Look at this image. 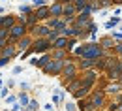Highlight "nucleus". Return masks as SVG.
<instances>
[{
	"mask_svg": "<svg viewBox=\"0 0 122 111\" xmlns=\"http://www.w3.org/2000/svg\"><path fill=\"white\" fill-rule=\"evenodd\" d=\"M49 49H53V43H51L47 38H38V40L32 43L30 51H34V53H45Z\"/></svg>",
	"mask_w": 122,
	"mask_h": 111,
	"instance_id": "20e7f679",
	"label": "nucleus"
},
{
	"mask_svg": "<svg viewBox=\"0 0 122 111\" xmlns=\"http://www.w3.org/2000/svg\"><path fill=\"white\" fill-rule=\"evenodd\" d=\"M0 85H2V83H0Z\"/></svg>",
	"mask_w": 122,
	"mask_h": 111,
	"instance_id": "c9c22d12",
	"label": "nucleus"
},
{
	"mask_svg": "<svg viewBox=\"0 0 122 111\" xmlns=\"http://www.w3.org/2000/svg\"><path fill=\"white\" fill-rule=\"evenodd\" d=\"M68 43H70V38L68 36H58L53 42V49H68Z\"/></svg>",
	"mask_w": 122,
	"mask_h": 111,
	"instance_id": "9b49d317",
	"label": "nucleus"
},
{
	"mask_svg": "<svg viewBox=\"0 0 122 111\" xmlns=\"http://www.w3.org/2000/svg\"><path fill=\"white\" fill-rule=\"evenodd\" d=\"M19 100H21V106H28V104H30V100H28V96H26V94H21V96H19Z\"/></svg>",
	"mask_w": 122,
	"mask_h": 111,
	"instance_id": "bb28decb",
	"label": "nucleus"
},
{
	"mask_svg": "<svg viewBox=\"0 0 122 111\" xmlns=\"http://www.w3.org/2000/svg\"><path fill=\"white\" fill-rule=\"evenodd\" d=\"M115 53H120L122 55V42H118V43L115 45Z\"/></svg>",
	"mask_w": 122,
	"mask_h": 111,
	"instance_id": "c85d7f7f",
	"label": "nucleus"
},
{
	"mask_svg": "<svg viewBox=\"0 0 122 111\" xmlns=\"http://www.w3.org/2000/svg\"><path fill=\"white\" fill-rule=\"evenodd\" d=\"M10 36V28H0V45L4 43V40Z\"/></svg>",
	"mask_w": 122,
	"mask_h": 111,
	"instance_id": "4be33fe9",
	"label": "nucleus"
},
{
	"mask_svg": "<svg viewBox=\"0 0 122 111\" xmlns=\"http://www.w3.org/2000/svg\"><path fill=\"white\" fill-rule=\"evenodd\" d=\"M10 58H6V57H0V66H4V64H8Z\"/></svg>",
	"mask_w": 122,
	"mask_h": 111,
	"instance_id": "7c9ffc66",
	"label": "nucleus"
},
{
	"mask_svg": "<svg viewBox=\"0 0 122 111\" xmlns=\"http://www.w3.org/2000/svg\"><path fill=\"white\" fill-rule=\"evenodd\" d=\"M32 43H34V42H32V38H28V36H23V38L19 40V49L26 51V49H30Z\"/></svg>",
	"mask_w": 122,
	"mask_h": 111,
	"instance_id": "f3484780",
	"label": "nucleus"
},
{
	"mask_svg": "<svg viewBox=\"0 0 122 111\" xmlns=\"http://www.w3.org/2000/svg\"><path fill=\"white\" fill-rule=\"evenodd\" d=\"M79 66H81V70H90V68L96 66V60H92V58H81Z\"/></svg>",
	"mask_w": 122,
	"mask_h": 111,
	"instance_id": "6ab92c4d",
	"label": "nucleus"
},
{
	"mask_svg": "<svg viewBox=\"0 0 122 111\" xmlns=\"http://www.w3.org/2000/svg\"><path fill=\"white\" fill-rule=\"evenodd\" d=\"M122 90V83H109L105 89V92H109V94H118Z\"/></svg>",
	"mask_w": 122,
	"mask_h": 111,
	"instance_id": "dca6fc26",
	"label": "nucleus"
},
{
	"mask_svg": "<svg viewBox=\"0 0 122 111\" xmlns=\"http://www.w3.org/2000/svg\"><path fill=\"white\" fill-rule=\"evenodd\" d=\"M25 32H26V25L19 23V25H13L10 28V36H11V40H21L25 36Z\"/></svg>",
	"mask_w": 122,
	"mask_h": 111,
	"instance_id": "6e6552de",
	"label": "nucleus"
},
{
	"mask_svg": "<svg viewBox=\"0 0 122 111\" xmlns=\"http://www.w3.org/2000/svg\"><path fill=\"white\" fill-rule=\"evenodd\" d=\"M103 51L105 49L102 47L100 43H85V51L81 55V58H92V60H98L103 57Z\"/></svg>",
	"mask_w": 122,
	"mask_h": 111,
	"instance_id": "f257e3e1",
	"label": "nucleus"
},
{
	"mask_svg": "<svg viewBox=\"0 0 122 111\" xmlns=\"http://www.w3.org/2000/svg\"><path fill=\"white\" fill-rule=\"evenodd\" d=\"M51 58H53V57H49V55H43V57H40V58H32L30 64H32V66H41V68H43V66H45V64L51 60Z\"/></svg>",
	"mask_w": 122,
	"mask_h": 111,
	"instance_id": "2eb2a0df",
	"label": "nucleus"
},
{
	"mask_svg": "<svg viewBox=\"0 0 122 111\" xmlns=\"http://www.w3.org/2000/svg\"><path fill=\"white\" fill-rule=\"evenodd\" d=\"M64 70H62V77H64V83H66V85H68V83H70V81L71 79H75L77 77V72H79V66H77L75 62H71V58H66V60H64Z\"/></svg>",
	"mask_w": 122,
	"mask_h": 111,
	"instance_id": "f03ea898",
	"label": "nucleus"
},
{
	"mask_svg": "<svg viewBox=\"0 0 122 111\" xmlns=\"http://www.w3.org/2000/svg\"><path fill=\"white\" fill-rule=\"evenodd\" d=\"M113 38H117V40H122V34H113Z\"/></svg>",
	"mask_w": 122,
	"mask_h": 111,
	"instance_id": "2f4dec72",
	"label": "nucleus"
},
{
	"mask_svg": "<svg viewBox=\"0 0 122 111\" xmlns=\"http://www.w3.org/2000/svg\"><path fill=\"white\" fill-rule=\"evenodd\" d=\"M58 2H62V4H68V2H73V0H58Z\"/></svg>",
	"mask_w": 122,
	"mask_h": 111,
	"instance_id": "72a5a7b5",
	"label": "nucleus"
},
{
	"mask_svg": "<svg viewBox=\"0 0 122 111\" xmlns=\"http://www.w3.org/2000/svg\"><path fill=\"white\" fill-rule=\"evenodd\" d=\"M51 10V17H62L64 15V4L62 2H55L53 6H49Z\"/></svg>",
	"mask_w": 122,
	"mask_h": 111,
	"instance_id": "1a4fd4ad",
	"label": "nucleus"
},
{
	"mask_svg": "<svg viewBox=\"0 0 122 111\" xmlns=\"http://www.w3.org/2000/svg\"><path fill=\"white\" fill-rule=\"evenodd\" d=\"M15 25V19L13 17H0V26H4V28H11Z\"/></svg>",
	"mask_w": 122,
	"mask_h": 111,
	"instance_id": "aec40b11",
	"label": "nucleus"
},
{
	"mask_svg": "<svg viewBox=\"0 0 122 111\" xmlns=\"http://www.w3.org/2000/svg\"><path fill=\"white\" fill-rule=\"evenodd\" d=\"M51 57L53 58H58V60H66L68 58V49H53Z\"/></svg>",
	"mask_w": 122,
	"mask_h": 111,
	"instance_id": "4468645a",
	"label": "nucleus"
},
{
	"mask_svg": "<svg viewBox=\"0 0 122 111\" xmlns=\"http://www.w3.org/2000/svg\"><path fill=\"white\" fill-rule=\"evenodd\" d=\"M32 30H34V36H38V38H47L49 36V32L53 30V28H49V26H43V25H40V26H32Z\"/></svg>",
	"mask_w": 122,
	"mask_h": 111,
	"instance_id": "9d476101",
	"label": "nucleus"
},
{
	"mask_svg": "<svg viewBox=\"0 0 122 111\" xmlns=\"http://www.w3.org/2000/svg\"><path fill=\"white\" fill-rule=\"evenodd\" d=\"M73 25H75V26H79L81 30H86V28L92 25V17H90V13H86V11H81V13L75 17Z\"/></svg>",
	"mask_w": 122,
	"mask_h": 111,
	"instance_id": "39448f33",
	"label": "nucleus"
},
{
	"mask_svg": "<svg viewBox=\"0 0 122 111\" xmlns=\"http://www.w3.org/2000/svg\"><path fill=\"white\" fill-rule=\"evenodd\" d=\"M66 25H68V21L66 19H62V17H51L49 19V23H47V26L49 28H53V30H64L66 28Z\"/></svg>",
	"mask_w": 122,
	"mask_h": 111,
	"instance_id": "0eeeda50",
	"label": "nucleus"
},
{
	"mask_svg": "<svg viewBox=\"0 0 122 111\" xmlns=\"http://www.w3.org/2000/svg\"><path fill=\"white\" fill-rule=\"evenodd\" d=\"M79 89H81V79H79V77L71 79L68 85H66V90H68V92H71V94H73V92H77Z\"/></svg>",
	"mask_w": 122,
	"mask_h": 111,
	"instance_id": "ddd939ff",
	"label": "nucleus"
},
{
	"mask_svg": "<svg viewBox=\"0 0 122 111\" xmlns=\"http://www.w3.org/2000/svg\"><path fill=\"white\" fill-rule=\"evenodd\" d=\"M90 107L92 109H100L102 106H105V92L103 90H96V92H92L90 96Z\"/></svg>",
	"mask_w": 122,
	"mask_h": 111,
	"instance_id": "423d86ee",
	"label": "nucleus"
},
{
	"mask_svg": "<svg viewBox=\"0 0 122 111\" xmlns=\"http://www.w3.org/2000/svg\"><path fill=\"white\" fill-rule=\"evenodd\" d=\"M21 11H23V13H32V10L28 6H21Z\"/></svg>",
	"mask_w": 122,
	"mask_h": 111,
	"instance_id": "c756f323",
	"label": "nucleus"
},
{
	"mask_svg": "<svg viewBox=\"0 0 122 111\" xmlns=\"http://www.w3.org/2000/svg\"><path fill=\"white\" fill-rule=\"evenodd\" d=\"M38 109H40L38 102H36V100H30V104H28V111H38Z\"/></svg>",
	"mask_w": 122,
	"mask_h": 111,
	"instance_id": "a878e982",
	"label": "nucleus"
},
{
	"mask_svg": "<svg viewBox=\"0 0 122 111\" xmlns=\"http://www.w3.org/2000/svg\"><path fill=\"white\" fill-rule=\"evenodd\" d=\"M64 60H58V58H51L49 62L43 66V72L47 75H60L62 70H64Z\"/></svg>",
	"mask_w": 122,
	"mask_h": 111,
	"instance_id": "7ed1b4c3",
	"label": "nucleus"
},
{
	"mask_svg": "<svg viewBox=\"0 0 122 111\" xmlns=\"http://www.w3.org/2000/svg\"><path fill=\"white\" fill-rule=\"evenodd\" d=\"M36 21H38V17H36V13H30V15L26 17V25H36Z\"/></svg>",
	"mask_w": 122,
	"mask_h": 111,
	"instance_id": "b1692460",
	"label": "nucleus"
},
{
	"mask_svg": "<svg viewBox=\"0 0 122 111\" xmlns=\"http://www.w3.org/2000/svg\"><path fill=\"white\" fill-rule=\"evenodd\" d=\"M109 2H111V0H109Z\"/></svg>",
	"mask_w": 122,
	"mask_h": 111,
	"instance_id": "4c0bfd02",
	"label": "nucleus"
},
{
	"mask_svg": "<svg viewBox=\"0 0 122 111\" xmlns=\"http://www.w3.org/2000/svg\"><path fill=\"white\" fill-rule=\"evenodd\" d=\"M66 111H77L75 104H66Z\"/></svg>",
	"mask_w": 122,
	"mask_h": 111,
	"instance_id": "cd10ccee",
	"label": "nucleus"
},
{
	"mask_svg": "<svg viewBox=\"0 0 122 111\" xmlns=\"http://www.w3.org/2000/svg\"><path fill=\"white\" fill-rule=\"evenodd\" d=\"M118 83H122V72H120V75H118Z\"/></svg>",
	"mask_w": 122,
	"mask_h": 111,
	"instance_id": "f704fd0d",
	"label": "nucleus"
},
{
	"mask_svg": "<svg viewBox=\"0 0 122 111\" xmlns=\"http://www.w3.org/2000/svg\"><path fill=\"white\" fill-rule=\"evenodd\" d=\"M53 102H55V104H60L62 102V92L60 90H56V92L53 94Z\"/></svg>",
	"mask_w": 122,
	"mask_h": 111,
	"instance_id": "393cba45",
	"label": "nucleus"
},
{
	"mask_svg": "<svg viewBox=\"0 0 122 111\" xmlns=\"http://www.w3.org/2000/svg\"><path fill=\"white\" fill-rule=\"evenodd\" d=\"M118 23H120V19H118V17H113V19H111V21H107V28H113V26H117V25H118Z\"/></svg>",
	"mask_w": 122,
	"mask_h": 111,
	"instance_id": "5701e85b",
	"label": "nucleus"
},
{
	"mask_svg": "<svg viewBox=\"0 0 122 111\" xmlns=\"http://www.w3.org/2000/svg\"><path fill=\"white\" fill-rule=\"evenodd\" d=\"M117 104H118V109H117V111H122V100H120V102H117Z\"/></svg>",
	"mask_w": 122,
	"mask_h": 111,
	"instance_id": "473e14b6",
	"label": "nucleus"
},
{
	"mask_svg": "<svg viewBox=\"0 0 122 111\" xmlns=\"http://www.w3.org/2000/svg\"><path fill=\"white\" fill-rule=\"evenodd\" d=\"M100 45L103 49H115V40L109 38V36H107V38H102V40H100Z\"/></svg>",
	"mask_w": 122,
	"mask_h": 111,
	"instance_id": "a211bd4d",
	"label": "nucleus"
},
{
	"mask_svg": "<svg viewBox=\"0 0 122 111\" xmlns=\"http://www.w3.org/2000/svg\"><path fill=\"white\" fill-rule=\"evenodd\" d=\"M13 55H15V47L13 45H8V47L2 51V57H6V58H11Z\"/></svg>",
	"mask_w": 122,
	"mask_h": 111,
	"instance_id": "412c9836",
	"label": "nucleus"
},
{
	"mask_svg": "<svg viewBox=\"0 0 122 111\" xmlns=\"http://www.w3.org/2000/svg\"><path fill=\"white\" fill-rule=\"evenodd\" d=\"M34 13L38 17V21H40V19H49V17H51V10H49V6H41V8H38Z\"/></svg>",
	"mask_w": 122,
	"mask_h": 111,
	"instance_id": "f8f14e48",
	"label": "nucleus"
},
{
	"mask_svg": "<svg viewBox=\"0 0 122 111\" xmlns=\"http://www.w3.org/2000/svg\"><path fill=\"white\" fill-rule=\"evenodd\" d=\"M73 2H75V0H73Z\"/></svg>",
	"mask_w": 122,
	"mask_h": 111,
	"instance_id": "e433bc0d",
	"label": "nucleus"
}]
</instances>
